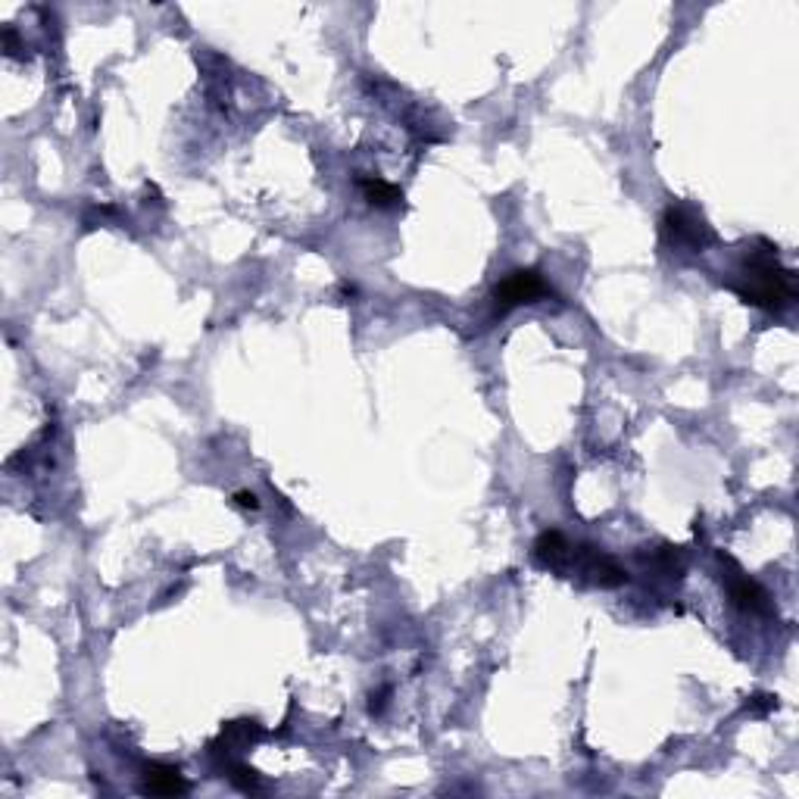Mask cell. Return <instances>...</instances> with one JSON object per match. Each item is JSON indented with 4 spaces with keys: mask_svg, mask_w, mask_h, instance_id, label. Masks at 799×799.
Listing matches in <instances>:
<instances>
[{
    "mask_svg": "<svg viewBox=\"0 0 799 799\" xmlns=\"http://www.w3.org/2000/svg\"><path fill=\"white\" fill-rule=\"evenodd\" d=\"M228 784H235V787L244 790V793H253V790H260V787H263L260 771L250 768V765H241V762H231V765H228Z\"/></svg>",
    "mask_w": 799,
    "mask_h": 799,
    "instance_id": "8fae6325",
    "label": "cell"
},
{
    "mask_svg": "<svg viewBox=\"0 0 799 799\" xmlns=\"http://www.w3.org/2000/svg\"><path fill=\"white\" fill-rule=\"evenodd\" d=\"M721 562H725L728 569H731V575H728L731 603L737 609H743V612H750V615H771V609H775V606H771V594H768V590L756 578L743 575L740 565L731 556H721Z\"/></svg>",
    "mask_w": 799,
    "mask_h": 799,
    "instance_id": "5b68a950",
    "label": "cell"
},
{
    "mask_svg": "<svg viewBox=\"0 0 799 799\" xmlns=\"http://www.w3.org/2000/svg\"><path fill=\"white\" fill-rule=\"evenodd\" d=\"M263 725L260 721H253V718H238V721H228V725L219 731V737L210 743V753L213 756H225L231 759L235 753L247 750V746L253 743H260L263 740Z\"/></svg>",
    "mask_w": 799,
    "mask_h": 799,
    "instance_id": "8992f818",
    "label": "cell"
},
{
    "mask_svg": "<svg viewBox=\"0 0 799 799\" xmlns=\"http://www.w3.org/2000/svg\"><path fill=\"white\" fill-rule=\"evenodd\" d=\"M141 793L147 796H182L188 793V781L175 765H163V762H150L141 775Z\"/></svg>",
    "mask_w": 799,
    "mask_h": 799,
    "instance_id": "52a82bcc",
    "label": "cell"
},
{
    "mask_svg": "<svg viewBox=\"0 0 799 799\" xmlns=\"http://www.w3.org/2000/svg\"><path fill=\"white\" fill-rule=\"evenodd\" d=\"M550 297H556L550 281L537 269H515L503 281H497V288H494V306H497L500 316L515 306H531V303L550 300Z\"/></svg>",
    "mask_w": 799,
    "mask_h": 799,
    "instance_id": "277c9868",
    "label": "cell"
},
{
    "mask_svg": "<svg viewBox=\"0 0 799 799\" xmlns=\"http://www.w3.org/2000/svg\"><path fill=\"white\" fill-rule=\"evenodd\" d=\"M235 506L253 512V509H260V500H256V494H250V491H238V494H235Z\"/></svg>",
    "mask_w": 799,
    "mask_h": 799,
    "instance_id": "5bb4252c",
    "label": "cell"
},
{
    "mask_svg": "<svg viewBox=\"0 0 799 799\" xmlns=\"http://www.w3.org/2000/svg\"><path fill=\"white\" fill-rule=\"evenodd\" d=\"M359 191L366 194V200L378 210H394V206H403V191L391 182H384V178H359Z\"/></svg>",
    "mask_w": 799,
    "mask_h": 799,
    "instance_id": "9c48e42d",
    "label": "cell"
},
{
    "mask_svg": "<svg viewBox=\"0 0 799 799\" xmlns=\"http://www.w3.org/2000/svg\"><path fill=\"white\" fill-rule=\"evenodd\" d=\"M771 709H778V697H753L746 703V712H756V715H765Z\"/></svg>",
    "mask_w": 799,
    "mask_h": 799,
    "instance_id": "7c38bea8",
    "label": "cell"
},
{
    "mask_svg": "<svg viewBox=\"0 0 799 799\" xmlns=\"http://www.w3.org/2000/svg\"><path fill=\"white\" fill-rule=\"evenodd\" d=\"M569 550H572V540L556 528H547V531H540L534 540V562L547 572H562L565 559H569Z\"/></svg>",
    "mask_w": 799,
    "mask_h": 799,
    "instance_id": "ba28073f",
    "label": "cell"
},
{
    "mask_svg": "<svg viewBox=\"0 0 799 799\" xmlns=\"http://www.w3.org/2000/svg\"><path fill=\"white\" fill-rule=\"evenodd\" d=\"M643 562L653 565V569L665 578H681L684 575V562H681V550L678 547H662L653 553H643Z\"/></svg>",
    "mask_w": 799,
    "mask_h": 799,
    "instance_id": "30bf717a",
    "label": "cell"
},
{
    "mask_svg": "<svg viewBox=\"0 0 799 799\" xmlns=\"http://www.w3.org/2000/svg\"><path fill=\"white\" fill-rule=\"evenodd\" d=\"M388 693H391V687H384V690H378V693H372V712H381V706H384V700H388Z\"/></svg>",
    "mask_w": 799,
    "mask_h": 799,
    "instance_id": "9a60e30c",
    "label": "cell"
},
{
    "mask_svg": "<svg viewBox=\"0 0 799 799\" xmlns=\"http://www.w3.org/2000/svg\"><path fill=\"white\" fill-rule=\"evenodd\" d=\"M662 238L672 247H684L690 253H703L709 244H715V231L706 225V219L687 203H668L659 219Z\"/></svg>",
    "mask_w": 799,
    "mask_h": 799,
    "instance_id": "7a4b0ae2",
    "label": "cell"
},
{
    "mask_svg": "<svg viewBox=\"0 0 799 799\" xmlns=\"http://www.w3.org/2000/svg\"><path fill=\"white\" fill-rule=\"evenodd\" d=\"M4 50H7V57H22V50H25V47L19 44V38H16V32L10 29V25L4 29Z\"/></svg>",
    "mask_w": 799,
    "mask_h": 799,
    "instance_id": "4fadbf2b",
    "label": "cell"
},
{
    "mask_svg": "<svg viewBox=\"0 0 799 799\" xmlns=\"http://www.w3.org/2000/svg\"><path fill=\"white\" fill-rule=\"evenodd\" d=\"M737 297L750 306L759 309H784L796 297L793 285V272L781 266L778 247L768 241H756L753 250H746L743 263H740V281L731 285Z\"/></svg>",
    "mask_w": 799,
    "mask_h": 799,
    "instance_id": "6da1fadb",
    "label": "cell"
},
{
    "mask_svg": "<svg viewBox=\"0 0 799 799\" xmlns=\"http://www.w3.org/2000/svg\"><path fill=\"white\" fill-rule=\"evenodd\" d=\"M581 575L587 578L594 587H622L628 584V572L618 565L609 553H603L600 547H590V544H572L569 550V559L562 565V575Z\"/></svg>",
    "mask_w": 799,
    "mask_h": 799,
    "instance_id": "3957f363",
    "label": "cell"
}]
</instances>
